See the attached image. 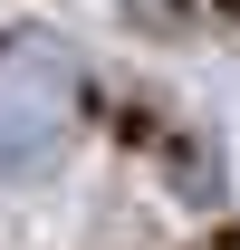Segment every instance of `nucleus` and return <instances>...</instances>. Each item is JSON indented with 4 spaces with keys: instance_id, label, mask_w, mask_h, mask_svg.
Masks as SVG:
<instances>
[{
    "instance_id": "1",
    "label": "nucleus",
    "mask_w": 240,
    "mask_h": 250,
    "mask_svg": "<svg viewBox=\"0 0 240 250\" xmlns=\"http://www.w3.org/2000/svg\"><path fill=\"white\" fill-rule=\"evenodd\" d=\"M67 145V87L39 58L0 67V183H39Z\"/></svg>"
}]
</instances>
